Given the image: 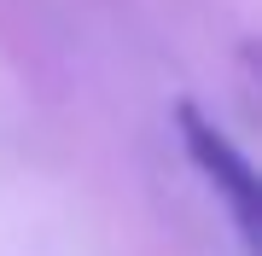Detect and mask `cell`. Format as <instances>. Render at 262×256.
<instances>
[{
    "instance_id": "1",
    "label": "cell",
    "mask_w": 262,
    "mask_h": 256,
    "mask_svg": "<svg viewBox=\"0 0 262 256\" xmlns=\"http://www.w3.org/2000/svg\"><path fill=\"white\" fill-rule=\"evenodd\" d=\"M175 134H181L187 163L204 175V187L222 198L227 216H233V233H239L245 256H256V250H262V192H256L251 157L239 152V140L215 123L198 99H175Z\"/></svg>"
}]
</instances>
